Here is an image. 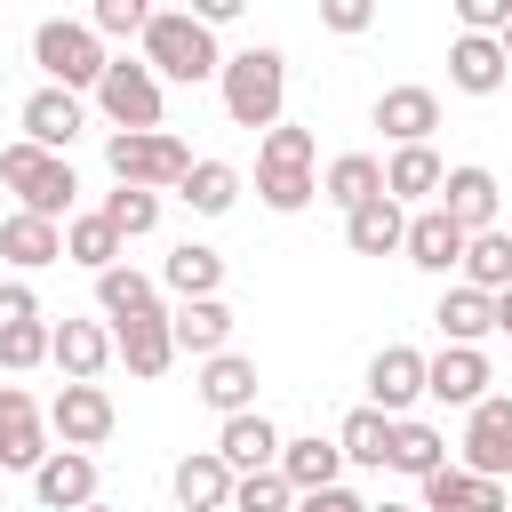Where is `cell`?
<instances>
[{"label": "cell", "instance_id": "cell-1", "mask_svg": "<svg viewBox=\"0 0 512 512\" xmlns=\"http://www.w3.org/2000/svg\"><path fill=\"white\" fill-rule=\"evenodd\" d=\"M144 64H152L160 80H184V88H200V80H224L216 32H208L192 8H152V24H144Z\"/></svg>", "mask_w": 512, "mask_h": 512}, {"label": "cell", "instance_id": "cell-2", "mask_svg": "<svg viewBox=\"0 0 512 512\" xmlns=\"http://www.w3.org/2000/svg\"><path fill=\"white\" fill-rule=\"evenodd\" d=\"M280 96H288V56L280 48H240L224 56V112L232 128H280Z\"/></svg>", "mask_w": 512, "mask_h": 512}, {"label": "cell", "instance_id": "cell-3", "mask_svg": "<svg viewBox=\"0 0 512 512\" xmlns=\"http://www.w3.org/2000/svg\"><path fill=\"white\" fill-rule=\"evenodd\" d=\"M0 184L24 200V216H48V224H72V200H80V176H72V160H56V152H40V144H8L0 152Z\"/></svg>", "mask_w": 512, "mask_h": 512}, {"label": "cell", "instance_id": "cell-4", "mask_svg": "<svg viewBox=\"0 0 512 512\" xmlns=\"http://www.w3.org/2000/svg\"><path fill=\"white\" fill-rule=\"evenodd\" d=\"M32 64L48 72V88H96L104 72H112V56H104V40H96V24H72V16H48L40 32H32Z\"/></svg>", "mask_w": 512, "mask_h": 512}, {"label": "cell", "instance_id": "cell-5", "mask_svg": "<svg viewBox=\"0 0 512 512\" xmlns=\"http://www.w3.org/2000/svg\"><path fill=\"white\" fill-rule=\"evenodd\" d=\"M104 168L120 184H136V192H176L192 176V144L168 136V128H152V136H104Z\"/></svg>", "mask_w": 512, "mask_h": 512}, {"label": "cell", "instance_id": "cell-6", "mask_svg": "<svg viewBox=\"0 0 512 512\" xmlns=\"http://www.w3.org/2000/svg\"><path fill=\"white\" fill-rule=\"evenodd\" d=\"M96 104H104L112 136H152V128H160V112H168L160 72H152V64H128V56H112V72L96 80Z\"/></svg>", "mask_w": 512, "mask_h": 512}, {"label": "cell", "instance_id": "cell-7", "mask_svg": "<svg viewBox=\"0 0 512 512\" xmlns=\"http://www.w3.org/2000/svg\"><path fill=\"white\" fill-rule=\"evenodd\" d=\"M112 424H120V408H112V392L104 384H64L56 400H48V432L64 440V448H104L112 440Z\"/></svg>", "mask_w": 512, "mask_h": 512}, {"label": "cell", "instance_id": "cell-8", "mask_svg": "<svg viewBox=\"0 0 512 512\" xmlns=\"http://www.w3.org/2000/svg\"><path fill=\"white\" fill-rule=\"evenodd\" d=\"M464 472L472 480H504L512 472V392H488L472 416H464Z\"/></svg>", "mask_w": 512, "mask_h": 512}, {"label": "cell", "instance_id": "cell-9", "mask_svg": "<svg viewBox=\"0 0 512 512\" xmlns=\"http://www.w3.org/2000/svg\"><path fill=\"white\" fill-rule=\"evenodd\" d=\"M56 448H48V416L24 384H0V464L8 472H40Z\"/></svg>", "mask_w": 512, "mask_h": 512}, {"label": "cell", "instance_id": "cell-10", "mask_svg": "<svg viewBox=\"0 0 512 512\" xmlns=\"http://www.w3.org/2000/svg\"><path fill=\"white\" fill-rule=\"evenodd\" d=\"M424 400L472 416V408L488 400V352H472V344H440V352L424 360Z\"/></svg>", "mask_w": 512, "mask_h": 512}, {"label": "cell", "instance_id": "cell-11", "mask_svg": "<svg viewBox=\"0 0 512 512\" xmlns=\"http://www.w3.org/2000/svg\"><path fill=\"white\" fill-rule=\"evenodd\" d=\"M464 240H480V232H496V208H504V192H496V176L488 168H448V184H440V200H432Z\"/></svg>", "mask_w": 512, "mask_h": 512}, {"label": "cell", "instance_id": "cell-12", "mask_svg": "<svg viewBox=\"0 0 512 512\" xmlns=\"http://www.w3.org/2000/svg\"><path fill=\"white\" fill-rule=\"evenodd\" d=\"M416 400H424V352H416V344H384V352L368 360V408H384V416L400 424Z\"/></svg>", "mask_w": 512, "mask_h": 512}, {"label": "cell", "instance_id": "cell-13", "mask_svg": "<svg viewBox=\"0 0 512 512\" xmlns=\"http://www.w3.org/2000/svg\"><path fill=\"white\" fill-rule=\"evenodd\" d=\"M168 488H176V512H232V488H240V472H232L216 448H192V456H176Z\"/></svg>", "mask_w": 512, "mask_h": 512}, {"label": "cell", "instance_id": "cell-14", "mask_svg": "<svg viewBox=\"0 0 512 512\" xmlns=\"http://www.w3.org/2000/svg\"><path fill=\"white\" fill-rule=\"evenodd\" d=\"M80 128H88V112H80L72 88H32V96H24V144H40V152L64 160Z\"/></svg>", "mask_w": 512, "mask_h": 512}, {"label": "cell", "instance_id": "cell-15", "mask_svg": "<svg viewBox=\"0 0 512 512\" xmlns=\"http://www.w3.org/2000/svg\"><path fill=\"white\" fill-rule=\"evenodd\" d=\"M376 128H384L400 152H408V144H432V128H440V96L416 88V80H400V88L376 96Z\"/></svg>", "mask_w": 512, "mask_h": 512}, {"label": "cell", "instance_id": "cell-16", "mask_svg": "<svg viewBox=\"0 0 512 512\" xmlns=\"http://www.w3.org/2000/svg\"><path fill=\"white\" fill-rule=\"evenodd\" d=\"M464 248H472V240H464V232H456L440 208H416V216H408L400 256H408L416 272H440V280H448V272H464Z\"/></svg>", "mask_w": 512, "mask_h": 512}, {"label": "cell", "instance_id": "cell-17", "mask_svg": "<svg viewBox=\"0 0 512 512\" xmlns=\"http://www.w3.org/2000/svg\"><path fill=\"white\" fill-rule=\"evenodd\" d=\"M48 360L64 368V384H96L120 352H112V328L104 320H56V352Z\"/></svg>", "mask_w": 512, "mask_h": 512}, {"label": "cell", "instance_id": "cell-18", "mask_svg": "<svg viewBox=\"0 0 512 512\" xmlns=\"http://www.w3.org/2000/svg\"><path fill=\"white\" fill-rule=\"evenodd\" d=\"M216 456L248 480V472H272L280 464V424L264 416V408H248V416H224V432H216Z\"/></svg>", "mask_w": 512, "mask_h": 512}, {"label": "cell", "instance_id": "cell-19", "mask_svg": "<svg viewBox=\"0 0 512 512\" xmlns=\"http://www.w3.org/2000/svg\"><path fill=\"white\" fill-rule=\"evenodd\" d=\"M32 496H40L48 512H88V504H96V456L56 448V456L32 472Z\"/></svg>", "mask_w": 512, "mask_h": 512}, {"label": "cell", "instance_id": "cell-20", "mask_svg": "<svg viewBox=\"0 0 512 512\" xmlns=\"http://www.w3.org/2000/svg\"><path fill=\"white\" fill-rule=\"evenodd\" d=\"M280 480H288L296 496L344 488V448H336V440H320V432H304V440H280Z\"/></svg>", "mask_w": 512, "mask_h": 512}, {"label": "cell", "instance_id": "cell-21", "mask_svg": "<svg viewBox=\"0 0 512 512\" xmlns=\"http://www.w3.org/2000/svg\"><path fill=\"white\" fill-rule=\"evenodd\" d=\"M96 304H104V320H112V328H136V320H160V312H168V304H160V288H152L136 264L96 272Z\"/></svg>", "mask_w": 512, "mask_h": 512}, {"label": "cell", "instance_id": "cell-22", "mask_svg": "<svg viewBox=\"0 0 512 512\" xmlns=\"http://www.w3.org/2000/svg\"><path fill=\"white\" fill-rule=\"evenodd\" d=\"M168 336H176V352L216 360V352H232V304H224V296H208V304H176V312H168Z\"/></svg>", "mask_w": 512, "mask_h": 512}, {"label": "cell", "instance_id": "cell-23", "mask_svg": "<svg viewBox=\"0 0 512 512\" xmlns=\"http://www.w3.org/2000/svg\"><path fill=\"white\" fill-rule=\"evenodd\" d=\"M424 512H504V480H472L464 464H440L432 480H416Z\"/></svg>", "mask_w": 512, "mask_h": 512}, {"label": "cell", "instance_id": "cell-24", "mask_svg": "<svg viewBox=\"0 0 512 512\" xmlns=\"http://www.w3.org/2000/svg\"><path fill=\"white\" fill-rule=\"evenodd\" d=\"M504 40H480V32H456L448 40V80L464 88V96H496L504 88Z\"/></svg>", "mask_w": 512, "mask_h": 512}, {"label": "cell", "instance_id": "cell-25", "mask_svg": "<svg viewBox=\"0 0 512 512\" xmlns=\"http://www.w3.org/2000/svg\"><path fill=\"white\" fill-rule=\"evenodd\" d=\"M200 400H208L216 416H248V408H256V360H248V352L200 360Z\"/></svg>", "mask_w": 512, "mask_h": 512}, {"label": "cell", "instance_id": "cell-26", "mask_svg": "<svg viewBox=\"0 0 512 512\" xmlns=\"http://www.w3.org/2000/svg\"><path fill=\"white\" fill-rule=\"evenodd\" d=\"M344 240H352V256H400V240H408V208L384 192V200H368V208L344 216Z\"/></svg>", "mask_w": 512, "mask_h": 512}, {"label": "cell", "instance_id": "cell-27", "mask_svg": "<svg viewBox=\"0 0 512 512\" xmlns=\"http://www.w3.org/2000/svg\"><path fill=\"white\" fill-rule=\"evenodd\" d=\"M160 288H168L176 304H208V296L224 288V256H216V248H200V240H184V248L160 264Z\"/></svg>", "mask_w": 512, "mask_h": 512}, {"label": "cell", "instance_id": "cell-28", "mask_svg": "<svg viewBox=\"0 0 512 512\" xmlns=\"http://www.w3.org/2000/svg\"><path fill=\"white\" fill-rule=\"evenodd\" d=\"M0 256H8L16 272H40V264H56V256H64V224H48V216H24V208H16V216L0 224Z\"/></svg>", "mask_w": 512, "mask_h": 512}, {"label": "cell", "instance_id": "cell-29", "mask_svg": "<svg viewBox=\"0 0 512 512\" xmlns=\"http://www.w3.org/2000/svg\"><path fill=\"white\" fill-rule=\"evenodd\" d=\"M440 464H448V440H440V424H424V416H400V424H392V456H384V472L432 480Z\"/></svg>", "mask_w": 512, "mask_h": 512}, {"label": "cell", "instance_id": "cell-30", "mask_svg": "<svg viewBox=\"0 0 512 512\" xmlns=\"http://www.w3.org/2000/svg\"><path fill=\"white\" fill-rule=\"evenodd\" d=\"M320 200H336L344 216H352V208H368V200H384V160H368V152H344V160H328V176H320Z\"/></svg>", "mask_w": 512, "mask_h": 512}, {"label": "cell", "instance_id": "cell-31", "mask_svg": "<svg viewBox=\"0 0 512 512\" xmlns=\"http://www.w3.org/2000/svg\"><path fill=\"white\" fill-rule=\"evenodd\" d=\"M112 352L128 360V376H168V360H176V336H168V312L160 320H136V328H112Z\"/></svg>", "mask_w": 512, "mask_h": 512}, {"label": "cell", "instance_id": "cell-32", "mask_svg": "<svg viewBox=\"0 0 512 512\" xmlns=\"http://www.w3.org/2000/svg\"><path fill=\"white\" fill-rule=\"evenodd\" d=\"M432 320H440V336H448V344H472V352H480V336L496 328V296H480V288H464V280H456V288L440 296V312H432Z\"/></svg>", "mask_w": 512, "mask_h": 512}, {"label": "cell", "instance_id": "cell-33", "mask_svg": "<svg viewBox=\"0 0 512 512\" xmlns=\"http://www.w3.org/2000/svg\"><path fill=\"white\" fill-rule=\"evenodd\" d=\"M448 184V168H440V152L432 144H408V152H392L384 160V192L408 208V200H424V192H440Z\"/></svg>", "mask_w": 512, "mask_h": 512}, {"label": "cell", "instance_id": "cell-34", "mask_svg": "<svg viewBox=\"0 0 512 512\" xmlns=\"http://www.w3.org/2000/svg\"><path fill=\"white\" fill-rule=\"evenodd\" d=\"M176 200H184L192 216H224V208L240 200V168H232V160H192V176L176 184Z\"/></svg>", "mask_w": 512, "mask_h": 512}, {"label": "cell", "instance_id": "cell-35", "mask_svg": "<svg viewBox=\"0 0 512 512\" xmlns=\"http://www.w3.org/2000/svg\"><path fill=\"white\" fill-rule=\"evenodd\" d=\"M336 448H344V464H368V472H384V456H392V416L360 400V408L344 416V432H336Z\"/></svg>", "mask_w": 512, "mask_h": 512}, {"label": "cell", "instance_id": "cell-36", "mask_svg": "<svg viewBox=\"0 0 512 512\" xmlns=\"http://www.w3.org/2000/svg\"><path fill=\"white\" fill-rule=\"evenodd\" d=\"M120 248H128V240L104 224V208L64 224V256H72V264H88V272H112V264H120Z\"/></svg>", "mask_w": 512, "mask_h": 512}, {"label": "cell", "instance_id": "cell-37", "mask_svg": "<svg viewBox=\"0 0 512 512\" xmlns=\"http://www.w3.org/2000/svg\"><path fill=\"white\" fill-rule=\"evenodd\" d=\"M464 288H480V296H504L512 288V232H480L464 248Z\"/></svg>", "mask_w": 512, "mask_h": 512}, {"label": "cell", "instance_id": "cell-38", "mask_svg": "<svg viewBox=\"0 0 512 512\" xmlns=\"http://www.w3.org/2000/svg\"><path fill=\"white\" fill-rule=\"evenodd\" d=\"M104 224H112L120 240H144V232L160 224V192H136V184H120V192H104Z\"/></svg>", "mask_w": 512, "mask_h": 512}, {"label": "cell", "instance_id": "cell-39", "mask_svg": "<svg viewBox=\"0 0 512 512\" xmlns=\"http://www.w3.org/2000/svg\"><path fill=\"white\" fill-rule=\"evenodd\" d=\"M256 192H264V208H280V216H296V208H312V192H320V176H312V168H256Z\"/></svg>", "mask_w": 512, "mask_h": 512}, {"label": "cell", "instance_id": "cell-40", "mask_svg": "<svg viewBox=\"0 0 512 512\" xmlns=\"http://www.w3.org/2000/svg\"><path fill=\"white\" fill-rule=\"evenodd\" d=\"M48 352H56V328H48V320H24V328H0V368H16V376H24V368H40Z\"/></svg>", "mask_w": 512, "mask_h": 512}, {"label": "cell", "instance_id": "cell-41", "mask_svg": "<svg viewBox=\"0 0 512 512\" xmlns=\"http://www.w3.org/2000/svg\"><path fill=\"white\" fill-rule=\"evenodd\" d=\"M232 512H296V488L280 480V464H272V472H248V480L232 488Z\"/></svg>", "mask_w": 512, "mask_h": 512}, {"label": "cell", "instance_id": "cell-42", "mask_svg": "<svg viewBox=\"0 0 512 512\" xmlns=\"http://www.w3.org/2000/svg\"><path fill=\"white\" fill-rule=\"evenodd\" d=\"M312 152H320L312 128H288V120H280V128L256 144V168H312Z\"/></svg>", "mask_w": 512, "mask_h": 512}, {"label": "cell", "instance_id": "cell-43", "mask_svg": "<svg viewBox=\"0 0 512 512\" xmlns=\"http://www.w3.org/2000/svg\"><path fill=\"white\" fill-rule=\"evenodd\" d=\"M88 24H96V40H128V32L144 40L152 8H144V0H96V16H88Z\"/></svg>", "mask_w": 512, "mask_h": 512}, {"label": "cell", "instance_id": "cell-44", "mask_svg": "<svg viewBox=\"0 0 512 512\" xmlns=\"http://www.w3.org/2000/svg\"><path fill=\"white\" fill-rule=\"evenodd\" d=\"M24 320H40V296L24 280H0V328H24Z\"/></svg>", "mask_w": 512, "mask_h": 512}, {"label": "cell", "instance_id": "cell-45", "mask_svg": "<svg viewBox=\"0 0 512 512\" xmlns=\"http://www.w3.org/2000/svg\"><path fill=\"white\" fill-rule=\"evenodd\" d=\"M328 32H368V0H328Z\"/></svg>", "mask_w": 512, "mask_h": 512}, {"label": "cell", "instance_id": "cell-46", "mask_svg": "<svg viewBox=\"0 0 512 512\" xmlns=\"http://www.w3.org/2000/svg\"><path fill=\"white\" fill-rule=\"evenodd\" d=\"M296 512H368L352 488H320V496H296Z\"/></svg>", "mask_w": 512, "mask_h": 512}, {"label": "cell", "instance_id": "cell-47", "mask_svg": "<svg viewBox=\"0 0 512 512\" xmlns=\"http://www.w3.org/2000/svg\"><path fill=\"white\" fill-rule=\"evenodd\" d=\"M496 328H504V336H512V288H504V296H496Z\"/></svg>", "mask_w": 512, "mask_h": 512}, {"label": "cell", "instance_id": "cell-48", "mask_svg": "<svg viewBox=\"0 0 512 512\" xmlns=\"http://www.w3.org/2000/svg\"><path fill=\"white\" fill-rule=\"evenodd\" d=\"M368 512H416V504H368Z\"/></svg>", "mask_w": 512, "mask_h": 512}, {"label": "cell", "instance_id": "cell-49", "mask_svg": "<svg viewBox=\"0 0 512 512\" xmlns=\"http://www.w3.org/2000/svg\"><path fill=\"white\" fill-rule=\"evenodd\" d=\"M504 64H512V24H504Z\"/></svg>", "mask_w": 512, "mask_h": 512}, {"label": "cell", "instance_id": "cell-50", "mask_svg": "<svg viewBox=\"0 0 512 512\" xmlns=\"http://www.w3.org/2000/svg\"><path fill=\"white\" fill-rule=\"evenodd\" d=\"M88 512H112V504H104V496H96V504H88Z\"/></svg>", "mask_w": 512, "mask_h": 512}, {"label": "cell", "instance_id": "cell-51", "mask_svg": "<svg viewBox=\"0 0 512 512\" xmlns=\"http://www.w3.org/2000/svg\"><path fill=\"white\" fill-rule=\"evenodd\" d=\"M0 512H8V504H0Z\"/></svg>", "mask_w": 512, "mask_h": 512}]
</instances>
